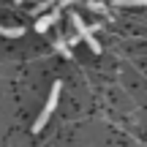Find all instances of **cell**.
Returning <instances> with one entry per match:
<instances>
[{
  "instance_id": "8",
  "label": "cell",
  "mask_w": 147,
  "mask_h": 147,
  "mask_svg": "<svg viewBox=\"0 0 147 147\" xmlns=\"http://www.w3.org/2000/svg\"><path fill=\"white\" fill-rule=\"evenodd\" d=\"M76 0H60V8H65V5H74Z\"/></svg>"
},
{
  "instance_id": "9",
  "label": "cell",
  "mask_w": 147,
  "mask_h": 147,
  "mask_svg": "<svg viewBox=\"0 0 147 147\" xmlns=\"http://www.w3.org/2000/svg\"><path fill=\"white\" fill-rule=\"evenodd\" d=\"M16 3H22V0H16Z\"/></svg>"
},
{
  "instance_id": "6",
  "label": "cell",
  "mask_w": 147,
  "mask_h": 147,
  "mask_svg": "<svg viewBox=\"0 0 147 147\" xmlns=\"http://www.w3.org/2000/svg\"><path fill=\"white\" fill-rule=\"evenodd\" d=\"M87 8H90V11H95V14H106V5H104V3H98V0H90Z\"/></svg>"
},
{
  "instance_id": "2",
  "label": "cell",
  "mask_w": 147,
  "mask_h": 147,
  "mask_svg": "<svg viewBox=\"0 0 147 147\" xmlns=\"http://www.w3.org/2000/svg\"><path fill=\"white\" fill-rule=\"evenodd\" d=\"M57 101H60V82H55L52 84V93H49V101H47V106L41 109V115L36 117V123H33V131H41L44 125H47V120H49V115L55 112V106H57Z\"/></svg>"
},
{
  "instance_id": "3",
  "label": "cell",
  "mask_w": 147,
  "mask_h": 147,
  "mask_svg": "<svg viewBox=\"0 0 147 147\" xmlns=\"http://www.w3.org/2000/svg\"><path fill=\"white\" fill-rule=\"evenodd\" d=\"M57 19H60V8H52L49 14H41V19L36 22V33H47Z\"/></svg>"
},
{
  "instance_id": "7",
  "label": "cell",
  "mask_w": 147,
  "mask_h": 147,
  "mask_svg": "<svg viewBox=\"0 0 147 147\" xmlns=\"http://www.w3.org/2000/svg\"><path fill=\"white\" fill-rule=\"evenodd\" d=\"M115 5H144L147 8V0H115Z\"/></svg>"
},
{
  "instance_id": "1",
  "label": "cell",
  "mask_w": 147,
  "mask_h": 147,
  "mask_svg": "<svg viewBox=\"0 0 147 147\" xmlns=\"http://www.w3.org/2000/svg\"><path fill=\"white\" fill-rule=\"evenodd\" d=\"M71 25L76 27V36H79V41H84V44H87V47L93 49V55H101V44L93 38V30H90V27L84 25V19H82L79 14H74V11H71Z\"/></svg>"
},
{
  "instance_id": "5",
  "label": "cell",
  "mask_w": 147,
  "mask_h": 147,
  "mask_svg": "<svg viewBox=\"0 0 147 147\" xmlns=\"http://www.w3.org/2000/svg\"><path fill=\"white\" fill-rule=\"evenodd\" d=\"M55 49H57V52L63 55V57H68V60H71V47L63 41V38H57V41H55Z\"/></svg>"
},
{
  "instance_id": "4",
  "label": "cell",
  "mask_w": 147,
  "mask_h": 147,
  "mask_svg": "<svg viewBox=\"0 0 147 147\" xmlns=\"http://www.w3.org/2000/svg\"><path fill=\"white\" fill-rule=\"evenodd\" d=\"M22 27H0V36H5V38H19L22 36Z\"/></svg>"
}]
</instances>
